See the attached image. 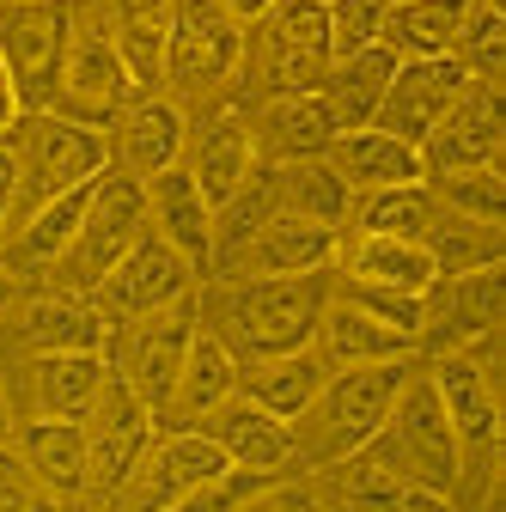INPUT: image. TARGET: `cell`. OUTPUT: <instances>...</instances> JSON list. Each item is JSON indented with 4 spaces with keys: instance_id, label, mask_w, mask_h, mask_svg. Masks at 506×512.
Segmentation results:
<instances>
[{
    "instance_id": "ab89813d",
    "label": "cell",
    "mask_w": 506,
    "mask_h": 512,
    "mask_svg": "<svg viewBox=\"0 0 506 512\" xmlns=\"http://www.w3.org/2000/svg\"><path fill=\"white\" fill-rule=\"evenodd\" d=\"M275 476H257V470H220L214 482H202L196 494H183L171 512H244Z\"/></svg>"
},
{
    "instance_id": "2e32d148",
    "label": "cell",
    "mask_w": 506,
    "mask_h": 512,
    "mask_svg": "<svg viewBox=\"0 0 506 512\" xmlns=\"http://www.w3.org/2000/svg\"><path fill=\"white\" fill-rule=\"evenodd\" d=\"M220 470H232V464L202 427H165L129 476V500H135V512H171L183 494H196Z\"/></svg>"
},
{
    "instance_id": "9c48e42d",
    "label": "cell",
    "mask_w": 506,
    "mask_h": 512,
    "mask_svg": "<svg viewBox=\"0 0 506 512\" xmlns=\"http://www.w3.org/2000/svg\"><path fill=\"white\" fill-rule=\"evenodd\" d=\"M129 98H135V80L122 68L116 43H110V19L86 13L74 0V43H68V68H61L55 116H74L86 128H110Z\"/></svg>"
},
{
    "instance_id": "74e56055",
    "label": "cell",
    "mask_w": 506,
    "mask_h": 512,
    "mask_svg": "<svg viewBox=\"0 0 506 512\" xmlns=\"http://www.w3.org/2000/svg\"><path fill=\"white\" fill-rule=\"evenodd\" d=\"M433 189V202L446 208V214H464V220H506V177L500 165H470V171H439L427 177Z\"/></svg>"
},
{
    "instance_id": "52a82bcc",
    "label": "cell",
    "mask_w": 506,
    "mask_h": 512,
    "mask_svg": "<svg viewBox=\"0 0 506 512\" xmlns=\"http://www.w3.org/2000/svg\"><path fill=\"white\" fill-rule=\"evenodd\" d=\"M68 43H74V0H0V61L13 74L25 116L55 110Z\"/></svg>"
},
{
    "instance_id": "ba28073f",
    "label": "cell",
    "mask_w": 506,
    "mask_h": 512,
    "mask_svg": "<svg viewBox=\"0 0 506 512\" xmlns=\"http://www.w3.org/2000/svg\"><path fill=\"white\" fill-rule=\"evenodd\" d=\"M244 68V25L220 0H177L171 43H165V86L183 98H214Z\"/></svg>"
},
{
    "instance_id": "bcb514c9",
    "label": "cell",
    "mask_w": 506,
    "mask_h": 512,
    "mask_svg": "<svg viewBox=\"0 0 506 512\" xmlns=\"http://www.w3.org/2000/svg\"><path fill=\"white\" fill-rule=\"evenodd\" d=\"M7 439H13V415H7V397H0V452H7Z\"/></svg>"
},
{
    "instance_id": "83f0119b",
    "label": "cell",
    "mask_w": 506,
    "mask_h": 512,
    "mask_svg": "<svg viewBox=\"0 0 506 512\" xmlns=\"http://www.w3.org/2000/svg\"><path fill=\"white\" fill-rule=\"evenodd\" d=\"M104 19H110V43L122 55V68H129L135 92H159L177 0H104Z\"/></svg>"
},
{
    "instance_id": "cb8c5ba5",
    "label": "cell",
    "mask_w": 506,
    "mask_h": 512,
    "mask_svg": "<svg viewBox=\"0 0 506 512\" xmlns=\"http://www.w3.org/2000/svg\"><path fill=\"white\" fill-rule=\"evenodd\" d=\"M226 397H238V354L208 330L196 324V336H189V354H183V372L171 384V403L159 409L165 427H202Z\"/></svg>"
},
{
    "instance_id": "7bdbcfd3",
    "label": "cell",
    "mask_w": 506,
    "mask_h": 512,
    "mask_svg": "<svg viewBox=\"0 0 506 512\" xmlns=\"http://www.w3.org/2000/svg\"><path fill=\"white\" fill-rule=\"evenodd\" d=\"M19 92H13V74H7V61H0V141H7L13 135V128H19Z\"/></svg>"
},
{
    "instance_id": "d4e9b609",
    "label": "cell",
    "mask_w": 506,
    "mask_h": 512,
    "mask_svg": "<svg viewBox=\"0 0 506 512\" xmlns=\"http://www.w3.org/2000/svg\"><path fill=\"white\" fill-rule=\"evenodd\" d=\"M336 281L354 287H385V293H427L433 275V256L415 238H378V232H342L336 244Z\"/></svg>"
},
{
    "instance_id": "d6a6232c",
    "label": "cell",
    "mask_w": 506,
    "mask_h": 512,
    "mask_svg": "<svg viewBox=\"0 0 506 512\" xmlns=\"http://www.w3.org/2000/svg\"><path fill=\"white\" fill-rule=\"evenodd\" d=\"M391 74H397V55H391L385 43H372V49H354V55L330 61V74L318 80V98L330 104L336 128H366V122L378 116V98H385Z\"/></svg>"
},
{
    "instance_id": "603a6c76",
    "label": "cell",
    "mask_w": 506,
    "mask_h": 512,
    "mask_svg": "<svg viewBox=\"0 0 506 512\" xmlns=\"http://www.w3.org/2000/svg\"><path fill=\"white\" fill-rule=\"evenodd\" d=\"M202 433L226 452V464H232V470L281 476V470L293 464V427H287L281 415L257 409L250 397H226V403L202 421Z\"/></svg>"
},
{
    "instance_id": "f1b7e54d",
    "label": "cell",
    "mask_w": 506,
    "mask_h": 512,
    "mask_svg": "<svg viewBox=\"0 0 506 512\" xmlns=\"http://www.w3.org/2000/svg\"><path fill=\"white\" fill-rule=\"evenodd\" d=\"M19 458L31 470V482L43 494L74 500L92 488V464H86V427L80 421H55V415H31L19 427Z\"/></svg>"
},
{
    "instance_id": "4316f807",
    "label": "cell",
    "mask_w": 506,
    "mask_h": 512,
    "mask_svg": "<svg viewBox=\"0 0 506 512\" xmlns=\"http://www.w3.org/2000/svg\"><path fill=\"white\" fill-rule=\"evenodd\" d=\"M330 171L354 189V196H366V189H397V183H421L427 165H421V147L385 135V128H342V135L330 141Z\"/></svg>"
},
{
    "instance_id": "60d3db41",
    "label": "cell",
    "mask_w": 506,
    "mask_h": 512,
    "mask_svg": "<svg viewBox=\"0 0 506 512\" xmlns=\"http://www.w3.org/2000/svg\"><path fill=\"white\" fill-rule=\"evenodd\" d=\"M244 512H330V506H324V494H318V488H275V482H269L257 500L244 506Z\"/></svg>"
},
{
    "instance_id": "4fadbf2b",
    "label": "cell",
    "mask_w": 506,
    "mask_h": 512,
    "mask_svg": "<svg viewBox=\"0 0 506 512\" xmlns=\"http://www.w3.org/2000/svg\"><path fill=\"white\" fill-rule=\"evenodd\" d=\"M196 293H202V287H196ZM196 293L177 299V305H165V311H147V317H135V324H129V348H122V366H116V372L129 378V391L153 409V421H159V409L171 403V384H177V372H183L189 336H196V324H202Z\"/></svg>"
},
{
    "instance_id": "8fae6325",
    "label": "cell",
    "mask_w": 506,
    "mask_h": 512,
    "mask_svg": "<svg viewBox=\"0 0 506 512\" xmlns=\"http://www.w3.org/2000/svg\"><path fill=\"white\" fill-rule=\"evenodd\" d=\"M196 281L202 275L189 269L165 238H153V226H147V238L92 287V305L110 317V324H135V317H147V311H165V305L189 299V293H196Z\"/></svg>"
},
{
    "instance_id": "b9f144b4",
    "label": "cell",
    "mask_w": 506,
    "mask_h": 512,
    "mask_svg": "<svg viewBox=\"0 0 506 512\" xmlns=\"http://www.w3.org/2000/svg\"><path fill=\"white\" fill-rule=\"evenodd\" d=\"M13 196H19V159L0 141V244H7V226H13Z\"/></svg>"
},
{
    "instance_id": "ffe728a7",
    "label": "cell",
    "mask_w": 506,
    "mask_h": 512,
    "mask_svg": "<svg viewBox=\"0 0 506 512\" xmlns=\"http://www.w3.org/2000/svg\"><path fill=\"white\" fill-rule=\"evenodd\" d=\"M250 122V141H257V165H287V159H324L330 141L342 135L330 104L318 92H281L263 98Z\"/></svg>"
},
{
    "instance_id": "30bf717a",
    "label": "cell",
    "mask_w": 506,
    "mask_h": 512,
    "mask_svg": "<svg viewBox=\"0 0 506 512\" xmlns=\"http://www.w3.org/2000/svg\"><path fill=\"white\" fill-rule=\"evenodd\" d=\"M86 464H92V488L116 494V488H129L135 464L147 458V445H153V409L129 391V378H122L116 366L104 372L98 384V397L86 409Z\"/></svg>"
},
{
    "instance_id": "d6986e66",
    "label": "cell",
    "mask_w": 506,
    "mask_h": 512,
    "mask_svg": "<svg viewBox=\"0 0 506 512\" xmlns=\"http://www.w3.org/2000/svg\"><path fill=\"white\" fill-rule=\"evenodd\" d=\"M13 330H19V342L31 354H104L110 317L86 293L43 287V293H31V299L13 305Z\"/></svg>"
},
{
    "instance_id": "7402d4cb",
    "label": "cell",
    "mask_w": 506,
    "mask_h": 512,
    "mask_svg": "<svg viewBox=\"0 0 506 512\" xmlns=\"http://www.w3.org/2000/svg\"><path fill=\"white\" fill-rule=\"evenodd\" d=\"M183 171L196 177V189L208 196V208H226L238 189L257 171V141H250V122L238 110H214L196 135L183 141Z\"/></svg>"
},
{
    "instance_id": "836d02e7",
    "label": "cell",
    "mask_w": 506,
    "mask_h": 512,
    "mask_svg": "<svg viewBox=\"0 0 506 512\" xmlns=\"http://www.w3.org/2000/svg\"><path fill=\"white\" fill-rule=\"evenodd\" d=\"M31 409L55 421H86L98 384L110 372L104 354H31Z\"/></svg>"
},
{
    "instance_id": "484cf974",
    "label": "cell",
    "mask_w": 506,
    "mask_h": 512,
    "mask_svg": "<svg viewBox=\"0 0 506 512\" xmlns=\"http://www.w3.org/2000/svg\"><path fill=\"white\" fill-rule=\"evenodd\" d=\"M311 348H318V360H324L330 372H342V366H378V360H415V342H409L403 330L378 324L366 305L342 299L336 287H330V305H324V317H318V336H311Z\"/></svg>"
},
{
    "instance_id": "f6af8a7d",
    "label": "cell",
    "mask_w": 506,
    "mask_h": 512,
    "mask_svg": "<svg viewBox=\"0 0 506 512\" xmlns=\"http://www.w3.org/2000/svg\"><path fill=\"white\" fill-rule=\"evenodd\" d=\"M13 305H19V275H13L7 263H0V317H7Z\"/></svg>"
},
{
    "instance_id": "7c38bea8",
    "label": "cell",
    "mask_w": 506,
    "mask_h": 512,
    "mask_svg": "<svg viewBox=\"0 0 506 512\" xmlns=\"http://www.w3.org/2000/svg\"><path fill=\"white\" fill-rule=\"evenodd\" d=\"M500 330V269L476 275H439L421 293V336L415 354H458Z\"/></svg>"
},
{
    "instance_id": "1f68e13d",
    "label": "cell",
    "mask_w": 506,
    "mask_h": 512,
    "mask_svg": "<svg viewBox=\"0 0 506 512\" xmlns=\"http://www.w3.org/2000/svg\"><path fill=\"white\" fill-rule=\"evenodd\" d=\"M470 0H385V25H378V43H385L397 61H427V55H452L458 31H464Z\"/></svg>"
},
{
    "instance_id": "f546056e",
    "label": "cell",
    "mask_w": 506,
    "mask_h": 512,
    "mask_svg": "<svg viewBox=\"0 0 506 512\" xmlns=\"http://www.w3.org/2000/svg\"><path fill=\"white\" fill-rule=\"evenodd\" d=\"M324 378H330V366L318 360V348L263 354V360H238V397H250L257 409H269V415H281L293 427L305 415V403L318 397Z\"/></svg>"
},
{
    "instance_id": "6da1fadb",
    "label": "cell",
    "mask_w": 506,
    "mask_h": 512,
    "mask_svg": "<svg viewBox=\"0 0 506 512\" xmlns=\"http://www.w3.org/2000/svg\"><path fill=\"white\" fill-rule=\"evenodd\" d=\"M336 269H311V275H263V281H214L196 293L202 324L238 354V360H263V354H293L311 348L318 317L330 305Z\"/></svg>"
},
{
    "instance_id": "e0dca14e",
    "label": "cell",
    "mask_w": 506,
    "mask_h": 512,
    "mask_svg": "<svg viewBox=\"0 0 506 512\" xmlns=\"http://www.w3.org/2000/svg\"><path fill=\"white\" fill-rule=\"evenodd\" d=\"M110 171L122 177H159L171 165H183V141H189V116L177 98L165 92H135L122 104V116L110 122Z\"/></svg>"
},
{
    "instance_id": "4dcf8cb0",
    "label": "cell",
    "mask_w": 506,
    "mask_h": 512,
    "mask_svg": "<svg viewBox=\"0 0 506 512\" xmlns=\"http://www.w3.org/2000/svg\"><path fill=\"white\" fill-rule=\"evenodd\" d=\"M330 500H336V512H458L452 500L391 476L372 452H354V458L330 464Z\"/></svg>"
},
{
    "instance_id": "5bb4252c",
    "label": "cell",
    "mask_w": 506,
    "mask_h": 512,
    "mask_svg": "<svg viewBox=\"0 0 506 512\" xmlns=\"http://www.w3.org/2000/svg\"><path fill=\"white\" fill-rule=\"evenodd\" d=\"M336 226L299 220V214H269L257 232L244 238V250H232L208 281H263V275H311V269H336Z\"/></svg>"
},
{
    "instance_id": "44dd1931",
    "label": "cell",
    "mask_w": 506,
    "mask_h": 512,
    "mask_svg": "<svg viewBox=\"0 0 506 512\" xmlns=\"http://www.w3.org/2000/svg\"><path fill=\"white\" fill-rule=\"evenodd\" d=\"M141 189H147V226H153V238H165L183 263L208 281V263H214V208L196 189V177H189L183 165H171V171L147 177Z\"/></svg>"
},
{
    "instance_id": "5b68a950",
    "label": "cell",
    "mask_w": 506,
    "mask_h": 512,
    "mask_svg": "<svg viewBox=\"0 0 506 512\" xmlns=\"http://www.w3.org/2000/svg\"><path fill=\"white\" fill-rule=\"evenodd\" d=\"M238 74H257L263 98L318 92V80L330 74L324 0H275L257 25H244V68Z\"/></svg>"
},
{
    "instance_id": "9a60e30c",
    "label": "cell",
    "mask_w": 506,
    "mask_h": 512,
    "mask_svg": "<svg viewBox=\"0 0 506 512\" xmlns=\"http://www.w3.org/2000/svg\"><path fill=\"white\" fill-rule=\"evenodd\" d=\"M464 86H470V74L458 68V55L397 61V74H391L385 98H378L372 128H385V135H397V141L421 147V141L433 135V128H439V116H446V110L464 98Z\"/></svg>"
},
{
    "instance_id": "f35d334b",
    "label": "cell",
    "mask_w": 506,
    "mask_h": 512,
    "mask_svg": "<svg viewBox=\"0 0 506 512\" xmlns=\"http://www.w3.org/2000/svg\"><path fill=\"white\" fill-rule=\"evenodd\" d=\"M324 19H330V61H342V55L378 43L385 0H324Z\"/></svg>"
},
{
    "instance_id": "277c9868",
    "label": "cell",
    "mask_w": 506,
    "mask_h": 512,
    "mask_svg": "<svg viewBox=\"0 0 506 512\" xmlns=\"http://www.w3.org/2000/svg\"><path fill=\"white\" fill-rule=\"evenodd\" d=\"M13 159H19V196H13V226L55 202V196H68V189L92 183L98 171H110V141H104V128H86L74 116H55V110H37V116H19V128L7 135ZM7 226V232H13Z\"/></svg>"
},
{
    "instance_id": "7a4b0ae2",
    "label": "cell",
    "mask_w": 506,
    "mask_h": 512,
    "mask_svg": "<svg viewBox=\"0 0 506 512\" xmlns=\"http://www.w3.org/2000/svg\"><path fill=\"white\" fill-rule=\"evenodd\" d=\"M415 372V360H378V366H342L318 384V397L305 403V415L293 421V458L299 464H342L360 445L385 427L403 378Z\"/></svg>"
},
{
    "instance_id": "3957f363",
    "label": "cell",
    "mask_w": 506,
    "mask_h": 512,
    "mask_svg": "<svg viewBox=\"0 0 506 512\" xmlns=\"http://www.w3.org/2000/svg\"><path fill=\"white\" fill-rule=\"evenodd\" d=\"M360 452H372L391 476H403V482H415V488H427V494H439V500L458 506L464 452H458V433H452L446 409H439V397H433L427 366H415V372L403 378V391H397L385 427H378Z\"/></svg>"
},
{
    "instance_id": "ee69618b",
    "label": "cell",
    "mask_w": 506,
    "mask_h": 512,
    "mask_svg": "<svg viewBox=\"0 0 506 512\" xmlns=\"http://www.w3.org/2000/svg\"><path fill=\"white\" fill-rule=\"evenodd\" d=\"M220 7H226V13H232L238 25H257V19H263V13L275 7V0H220Z\"/></svg>"
},
{
    "instance_id": "e575fe53",
    "label": "cell",
    "mask_w": 506,
    "mask_h": 512,
    "mask_svg": "<svg viewBox=\"0 0 506 512\" xmlns=\"http://www.w3.org/2000/svg\"><path fill=\"white\" fill-rule=\"evenodd\" d=\"M269 183H275V208L281 214H299V220H318V226H348V208H354V189L330 171V159H287V165H269Z\"/></svg>"
},
{
    "instance_id": "8992f818",
    "label": "cell",
    "mask_w": 506,
    "mask_h": 512,
    "mask_svg": "<svg viewBox=\"0 0 506 512\" xmlns=\"http://www.w3.org/2000/svg\"><path fill=\"white\" fill-rule=\"evenodd\" d=\"M141 238H147V189H141V177L98 171L92 202H86V220H80L68 256L49 269V287H61V293H86V299H92V287H98Z\"/></svg>"
},
{
    "instance_id": "d590c367",
    "label": "cell",
    "mask_w": 506,
    "mask_h": 512,
    "mask_svg": "<svg viewBox=\"0 0 506 512\" xmlns=\"http://www.w3.org/2000/svg\"><path fill=\"white\" fill-rule=\"evenodd\" d=\"M427 256H433V275H476V269H500L506 263V226L494 220H464V214H446L427 226Z\"/></svg>"
},
{
    "instance_id": "8d00e7d4",
    "label": "cell",
    "mask_w": 506,
    "mask_h": 512,
    "mask_svg": "<svg viewBox=\"0 0 506 512\" xmlns=\"http://www.w3.org/2000/svg\"><path fill=\"white\" fill-rule=\"evenodd\" d=\"M433 220H439V202H433V189H427V177H421V183L366 189V196H354L342 232H378V238H415V244H421Z\"/></svg>"
},
{
    "instance_id": "ac0fdd59",
    "label": "cell",
    "mask_w": 506,
    "mask_h": 512,
    "mask_svg": "<svg viewBox=\"0 0 506 512\" xmlns=\"http://www.w3.org/2000/svg\"><path fill=\"white\" fill-rule=\"evenodd\" d=\"M500 141H506L500 86L470 80L464 98L439 116V128L421 141V165H427V177H439V171H470V165H500Z\"/></svg>"
}]
</instances>
